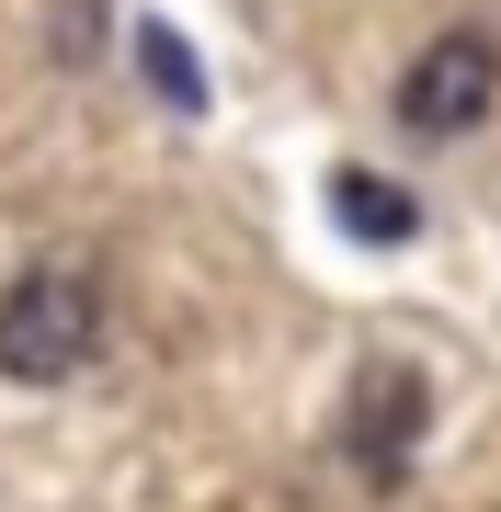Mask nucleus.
I'll list each match as a JSON object with an SVG mask.
<instances>
[{
  "instance_id": "1",
  "label": "nucleus",
  "mask_w": 501,
  "mask_h": 512,
  "mask_svg": "<svg viewBox=\"0 0 501 512\" xmlns=\"http://www.w3.org/2000/svg\"><path fill=\"white\" fill-rule=\"evenodd\" d=\"M103 353V274L92 262H35V274H12L0 296V376L12 387H57L80 376Z\"/></svg>"
},
{
  "instance_id": "2",
  "label": "nucleus",
  "mask_w": 501,
  "mask_h": 512,
  "mask_svg": "<svg viewBox=\"0 0 501 512\" xmlns=\"http://www.w3.org/2000/svg\"><path fill=\"white\" fill-rule=\"evenodd\" d=\"M490 103H501V46L479 35V23L433 35L422 57H410V80H399V126L410 137H467V126H490Z\"/></svg>"
},
{
  "instance_id": "4",
  "label": "nucleus",
  "mask_w": 501,
  "mask_h": 512,
  "mask_svg": "<svg viewBox=\"0 0 501 512\" xmlns=\"http://www.w3.org/2000/svg\"><path fill=\"white\" fill-rule=\"evenodd\" d=\"M331 217L353 239H376V251H399V239L422 228V205H410L399 183H376V171H331Z\"/></svg>"
},
{
  "instance_id": "5",
  "label": "nucleus",
  "mask_w": 501,
  "mask_h": 512,
  "mask_svg": "<svg viewBox=\"0 0 501 512\" xmlns=\"http://www.w3.org/2000/svg\"><path fill=\"white\" fill-rule=\"evenodd\" d=\"M137 69H149V80H160V92L183 103V114H205V69H194V46L171 35V23H137Z\"/></svg>"
},
{
  "instance_id": "3",
  "label": "nucleus",
  "mask_w": 501,
  "mask_h": 512,
  "mask_svg": "<svg viewBox=\"0 0 501 512\" xmlns=\"http://www.w3.org/2000/svg\"><path fill=\"white\" fill-rule=\"evenodd\" d=\"M422 421H433L422 365H365V376H353V410H342V444H353V467H365L376 490H399V478H410V444H422Z\"/></svg>"
}]
</instances>
